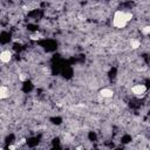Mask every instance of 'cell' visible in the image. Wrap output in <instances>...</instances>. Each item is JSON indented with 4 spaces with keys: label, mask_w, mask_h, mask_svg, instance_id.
I'll use <instances>...</instances> for the list:
<instances>
[{
    "label": "cell",
    "mask_w": 150,
    "mask_h": 150,
    "mask_svg": "<svg viewBox=\"0 0 150 150\" xmlns=\"http://www.w3.org/2000/svg\"><path fill=\"white\" fill-rule=\"evenodd\" d=\"M132 14L125 11H116L112 16V26L115 28H124L127 23L131 20Z\"/></svg>",
    "instance_id": "obj_1"
},
{
    "label": "cell",
    "mask_w": 150,
    "mask_h": 150,
    "mask_svg": "<svg viewBox=\"0 0 150 150\" xmlns=\"http://www.w3.org/2000/svg\"><path fill=\"white\" fill-rule=\"evenodd\" d=\"M131 91L135 96H143L146 93V87L144 84H135L131 87Z\"/></svg>",
    "instance_id": "obj_2"
},
{
    "label": "cell",
    "mask_w": 150,
    "mask_h": 150,
    "mask_svg": "<svg viewBox=\"0 0 150 150\" xmlns=\"http://www.w3.org/2000/svg\"><path fill=\"white\" fill-rule=\"evenodd\" d=\"M11 60H12V52L11 50L5 49L0 53V61L2 63H8Z\"/></svg>",
    "instance_id": "obj_3"
},
{
    "label": "cell",
    "mask_w": 150,
    "mask_h": 150,
    "mask_svg": "<svg viewBox=\"0 0 150 150\" xmlns=\"http://www.w3.org/2000/svg\"><path fill=\"white\" fill-rule=\"evenodd\" d=\"M100 95L103 97V98H111L114 96V91L112 89L110 88H103L100 90Z\"/></svg>",
    "instance_id": "obj_4"
},
{
    "label": "cell",
    "mask_w": 150,
    "mask_h": 150,
    "mask_svg": "<svg viewBox=\"0 0 150 150\" xmlns=\"http://www.w3.org/2000/svg\"><path fill=\"white\" fill-rule=\"evenodd\" d=\"M9 96V89L6 86H0V100H5Z\"/></svg>",
    "instance_id": "obj_5"
},
{
    "label": "cell",
    "mask_w": 150,
    "mask_h": 150,
    "mask_svg": "<svg viewBox=\"0 0 150 150\" xmlns=\"http://www.w3.org/2000/svg\"><path fill=\"white\" fill-rule=\"evenodd\" d=\"M130 46H131V48L136 49V48H138L141 46V41L138 39H131L130 40Z\"/></svg>",
    "instance_id": "obj_6"
},
{
    "label": "cell",
    "mask_w": 150,
    "mask_h": 150,
    "mask_svg": "<svg viewBox=\"0 0 150 150\" xmlns=\"http://www.w3.org/2000/svg\"><path fill=\"white\" fill-rule=\"evenodd\" d=\"M149 32H150V27H149V26H145V27L142 28V33H143L144 35H148Z\"/></svg>",
    "instance_id": "obj_7"
}]
</instances>
